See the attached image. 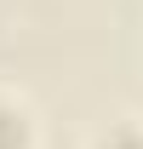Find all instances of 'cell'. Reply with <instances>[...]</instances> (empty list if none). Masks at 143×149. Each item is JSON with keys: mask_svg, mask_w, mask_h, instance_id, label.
<instances>
[{"mask_svg": "<svg viewBox=\"0 0 143 149\" xmlns=\"http://www.w3.org/2000/svg\"><path fill=\"white\" fill-rule=\"evenodd\" d=\"M23 138H29V126H23V115L0 109V149H23Z\"/></svg>", "mask_w": 143, "mask_h": 149, "instance_id": "obj_1", "label": "cell"}, {"mask_svg": "<svg viewBox=\"0 0 143 149\" xmlns=\"http://www.w3.org/2000/svg\"><path fill=\"white\" fill-rule=\"evenodd\" d=\"M97 149H143V138H132V132H115V138H103Z\"/></svg>", "mask_w": 143, "mask_h": 149, "instance_id": "obj_2", "label": "cell"}]
</instances>
